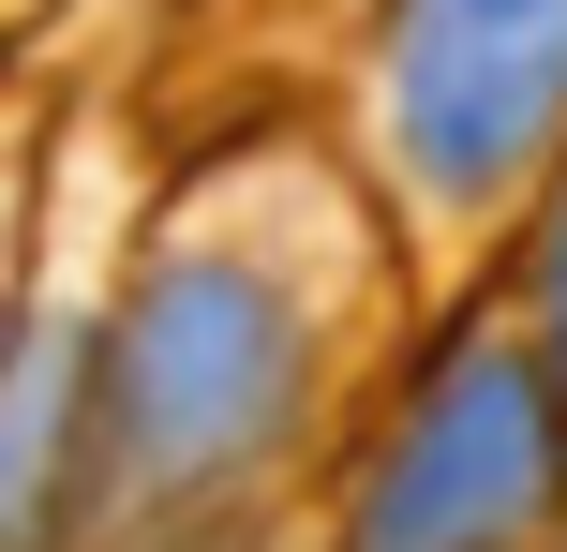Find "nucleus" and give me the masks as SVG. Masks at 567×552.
<instances>
[{"instance_id":"nucleus-1","label":"nucleus","mask_w":567,"mask_h":552,"mask_svg":"<svg viewBox=\"0 0 567 552\" xmlns=\"http://www.w3.org/2000/svg\"><path fill=\"white\" fill-rule=\"evenodd\" d=\"M284 388H299V344L269 299L239 269H165L105 358V434H135L150 478H225L239 448H269Z\"/></svg>"},{"instance_id":"nucleus-2","label":"nucleus","mask_w":567,"mask_h":552,"mask_svg":"<svg viewBox=\"0 0 567 552\" xmlns=\"http://www.w3.org/2000/svg\"><path fill=\"white\" fill-rule=\"evenodd\" d=\"M553 493V404L523 358H449L359 493V552H508Z\"/></svg>"},{"instance_id":"nucleus-3","label":"nucleus","mask_w":567,"mask_h":552,"mask_svg":"<svg viewBox=\"0 0 567 552\" xmlns=\"http://www.w3.org/2000/svg\"><path fill=\"white\" fill-rule=\"evenodd\" d=\"M567 90V0H419L403 30V135L433 179H508Z\"/></svg>"},{"instance_id":"nucleus-4","label":"nucleus","mask_w":567,"mask_h":552,"mask_svg":"<svg viewBox=\"0 0 567 552\" xmlns=\"http://www.w3.org/2000/svg\"><path fill=\"white\" fill-rule=\"evenodd\" d=\"M553 388H567V209H553Z\"/></svg>"}]
</instances>
